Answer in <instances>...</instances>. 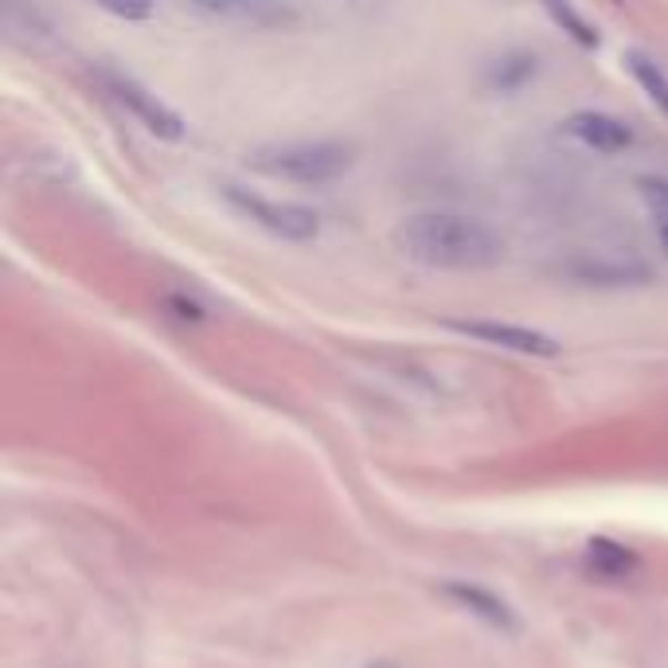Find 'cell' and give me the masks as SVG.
<instances>
[{"instance_id": "obj_8", "label": "cell", "mask_w": 668, "mask_h": 668, "mask_svg": "<svg viewBox=\"0 0 668 668\" xmlns=\"http://www.w3.org/2000/svg\"><path fill=\"white\" fill-rule=\"evenodd\" d=\"M445 598H454V603H462L470 614H477V618H485L489 626L496 629H516V614L508 610V603L504 598H496L493 590H485V586H473V583H445L442 586Z\"/></svg>"}, {"instance_id": "obj_13", "label": "cell", "mask_w": 668, "mask_h": 668, "mask_svg": "<svg viewBox=\"0 0 668 668\" xmlns=\"http://www.w3.org/2000/svg\"><path fill=\"white\" fill-rule=\"evenodd\" d=\"M637 196H641L645 212H649L652 227H657L660 247H665V255H668V181H660V176H641V181H637Z\"/></svg>"}, {"instance_id": "obj_2", "label": "cell", "mask_w": 668, "mask_h": 668, "mask_svg": "<svg viewBox=\"0 0 668 668\" xmlns=\"http://www.w3.org/2000/svg\"><path fill=\"white\" fill-rule=\"evenodd\" d=\"M250 168L294 184H332L352 168V148L340 141H286L258 148Z\"/></svg>"}, {"instance_id": "obj_6", "label": "cell", "mask_w": 668, "mask_h": 668, "mask_svg": "<svg viewBox=\"0 0 668 668\" xmlns=\"http://www.w3.org/2000/svg\"><path fill=\"white\" fill-rule=\"evenodd\" d=\"M563 133L575 137L578 145L594 148V153H606V157L626 153V148L634 145V130H629L621 117L598 114V110H578V114H571L567 122H563Z\"/></svg>"}, {"instance_id": "obj_11", "label": "cell", "mask_w": 668, "mask_h": 668, "mask_svg": "<svg viewBox=\"0 0 668 668\" xmlns=\"http://www.w3.org/2000/svg\"><path fill=\"white\" fill-rule=\"evenodd\" d=\"M586 563L598 578H626L634 575L637 559L626 552L621 544H610V539H590L586 544Z\"/></svg>"}, {"instance_id": "obj_4", "label": "cell", "mask_w": 668, "mask_h": 668, "mask_svg": "<svg viewBox=\"0 0 668 668\" xmlns=\"http://www.w3.org/2000/svg\"><path fill=\"white\" fill-rule=\"evenodd\" d=\"M99 79H102V86H106L110 99H114L125 114L137 117V125H145L153 137H161V141L184 137V117L176 114L173 106H165L153 91H145L137 79H130V74H122V71H99Z\"/></svg>"}, {"instance_id": "obj_7", "label": "cell", "mask_w": 668, "mask_h": 668, "mask_svg": "<svg viewBox=\"0 0 668 668\" xmlns=\"http://www.w3.org/2000/svg\"><path fill=\"white\" fill-rule=\"evenodd\" d=\"M199 12L227 24H250V28H274L281 20H289V12L274 0H192Z\"/></svg>"}, {"instance_id": "obj_10", "label": "cell", "mask_w": 668, "mask_h": 668, "mask_svg": "<svg viewBox=\"0 0 668 668\" xmlns=\"http://www.w3.org/2000/svg\"><path fill=\"white\" fill-rule=\"evenodd\" d=\"M571 274L586 286H641V281H649V270L641 263H578L571 266Z\"/></svg>"}, {"instance_id": "obj_5", "label": "cell", "mask_w": 668, "mask_h": 668, "mask_svg": "<svg viewBox=\"0 0 668 668\" xmlns=\"http://www.w3.org/2000/svg\"><path fill=\"white\" fill-rule=\"evenodd\" d=\"M442 325L450 332H462V337H473L481 340V345L504 348V352H516V356H536V360L559 356V340L539 329H528V325L489 321V317H465V321H442Z\"/></svg>"}, {"instance_id": "obj_3", "label": "cell", "mask_w": 668, "mask_h": 668, "mask_svg": "<svg viewBox=\"0 0 668 668\" xmlns=\"http://www.w3.org/2000/svg\"><path fill=\"white\" fill-rule=\"evenodd\" d=\"M223 196L239 215H247L250 223H258L263 232H270L274 239L286 243H314L321 235V219L314 207L289 204V199H270L263 192H250L243 184H223Z\"/></svg>"}, {"instance_id": "obj_1", "label": "cell", "mask_w": 668, "mask_h": 668, "mask_svg": "<svg viewBox=\"0 0 668 668\" xmlns=\"http://www.w3.org/2000/svg\"><path fill=\"white\" fill-rule=\"evenodd\" d=\"M395 250L430 270H493L504 263V239L489 223L462 212H414L395 227Z\"/></svg>"}, {"instance_id": "obj_16", "label": "cell", "mask_w": 668, "mask_h": 668, "mask_svg": "<svg viewBox=\"0 0 668 668\" xmlns=\"http://www.w3.org/2000/svg\"><path fill=\"white\" fill-rule=\"evenodd\" d=\"M371 668H395V665H371Z\"/></svg>"}, {"instance_id": "obj_9", "label": "cell", "mask_w": 668, "mask_h": 668, "mask_svg": "<svg viewBox=\"0 0 668 668\" xmlns=\"http://www.w3.org/2000/svg\"><path fill=\"white\" fill-rule=\"evenodd\" d=\"M626 71L634 74V83L645 91V99H649L652 106L668 117V74H665V66H660L652 55H645V51H629Z\"/></svg>"}, {"instance_id": "obj_12", "label": "cell", "mask_w": 668, "mask_h": 668, "mask_svg": "<svg viewBox=\"0 0 668 668\" xmlns=\"http://www.w3.org/2000/svg\"><path fill=\"white\" fill-rule=\"evenodd\" d=\"M539 4H544L547 17H552L555 24H559L563 32H567L571 40L578 43V48H586V51L598 48V32H594V28L586 24V17L575 9V4H571V0H539Z\"/></svg>"}, {"instance_id": "obj_15", "label": "cell", "mask_w": 668, "mask_h": 668, "mask_svg": "<svg viewBox=\"0 0 668 668\" xmlns=\"http://www.w3.org/2000/svg\"><path fill=\"white\" fill-rule=\"evenodd\" d=\"M99 4L114 12V17L141 20V17H148V4H153V0H99Z\"/></svg>"}, {"instance_id": "obj_14", "label": "cell", "mask_w": 668, "mask_h": 668, "mask_svg": "<svg viewBox=\"0 0 668 668\" xmlns=\"http://www.w3.org/2000/svg\"><path fill=\"white\" fill-rule=\"evenodd\" d=\"M536 74V59L532 55H516V59H504L501 66H493V86L496 91H516L524 86Z\"/></svg>"}]
</instances>
